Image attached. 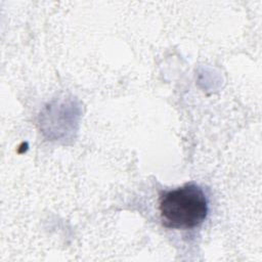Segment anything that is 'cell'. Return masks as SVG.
Instances as JSON below:
<instances>
[{"mask_svg": "<svg viewBox=\"0 0 262 262\" xmlns=\"http://www.w3.org/2000/svg\"><path fill=\"white\" fill-rule=\"evenodd\" d=\"M163 224L169 228L188 229L200 225L208 213V202L203 189L186 184L165 192L159 204Z\"/></svg>", "mask_w": 262, "mask_h": 262, "instance_id": "cell-1", "label": "cell"}]
</instances>
